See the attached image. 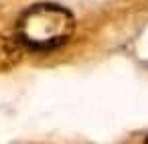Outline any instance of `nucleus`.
Segmentation results:
<instances>
[{
  "label": "nucleus",
  "instance_id": "obj_1",
  "mask_svg": "<svg viewBox=\"0 0 148 144\" xmlns=\"http://www.w3.org/2000/svg\"><path fill=\"white\" fill-rule=\"evenodd\" d=\"M75 33L73 14L51 2L27 8L16 23V39L31 51H53L63 47Z\"/></svg>",
  "mask_w": 148,
  "mask_h": 144
},
{
  "label": "nucleus",
  "instance_id": "obj_2",
  "mask_svg": "<svg viewBox=\"0 0 148 144\" xmlns=\"http://www.w3.org/2000/svg\"><path fill=\"white\" fill-rule=\"evenodd\" d=\"M23 59V43L0 33V73L10 71Z\"/></svg>",
  "mask_w": 148,
  "mask_h": 144
},
{
  "label": "nucleus",
  "instance_id": "obj_3",
  "mask_svg": "<svg viewBox=\"0 0 148 144\" xmlns=\"http://www.w3.org/2000/svg\"><path fill=\"white\" fill-rule=\"evenodd\" d=\"M144 144H148V138H146V142H144Z\"/></svg>",
  "mask_w": 148,
  "mask_h": 144
}]
</instances>
